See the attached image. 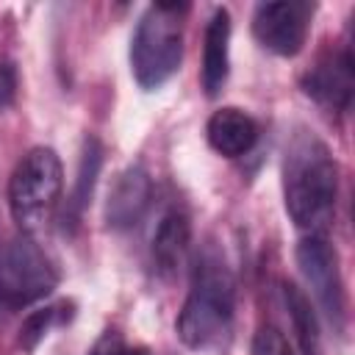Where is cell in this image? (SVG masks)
<instances>
[{
    "instance_id": "cell-17",
    "label": "cell",
    "mask_w": 355,
    "mask_h": 355,
    "mask_svg": "<svg viewBox=\"0 0 355 355\" xmlns=\"http://www.w3.org/2000/svg\"><path fill=\"white\" fill-rule=\"evenodd\" d=\"M89 355H147V352L139 349V347H128V341L116 330H105L94 341V347L89 349Z\"/></svg>"
},
{
    "instance_id": "cell-3",
    "label": "cell",
    "mask_w": 355,
    "mask_h": 355,
    "mask_svg": "<svg viewBox=\"0 0 355 355\" xmlns=\"http://www.w3.org/2000/svg\"><path fill=\"white\" fill-rule=\"evenodd\" d=\"M186 3H153L130 39V69L141 89L164 86L183 61V14Z\"/></svg>"
},
{
    "instance_id": "cell-15",
    "label": "cell",
    "mask_w": 355,
    "mask_h": 355,
    "mask_svg": "<svg viewBox=\"0 0 355 355\" xmlns=\"http://www.w3.org/2000/svg\"><path fill=\"white\" fill-rule=\"evenodd\" d=\"M64 305V302H61ZM61 305H47V308H39V311H31L25 316V322L19 324V347L25 352H33L39 347V341L50 333V327L58 322V311Z\"/></svg>"
},
{
    "instance_id": "cell-12",
    "label": "cell",
    "mask_w": 355,
    "mask_h": 355,
    "mask_svg": "<svg viewBox=\"0 0 355 355\" xmlns=\"http://www.w3.org/2000/svg\"><path fill=\"white\" fill-rule=\"evenodd\" d=\"M230 72V14L227 8H216L205 28L202 44V89L208 97H216Z\"/></svg>"
},
{
    "instance_id": "cell-11",
    "label": "cell",
    "mask_w": 355,
    "mask_h": 355,
    "mask_svg": "<svg viewBox=\"0 0 355 355\" xmlns=\"http://www.w3.org/2000/svg\"><path fill=\"white\" fill-rule=\"evenodd\" d=\"M205 133H208V144L225 158L247 155L252 150V144L258 141L255 119L250 114H244L241 108H233V105L214 111Z\"/></svg>"
},
{
    "instance_id": "cell-16",
    "label": "cell",
    "mask_w": 355,
    "mask_h": 355,
    "mask_svg": "<svg viewBox=\"0 0 355 355\" xmlns=\"http://www.w3.org/2000/svg\"><path fill=\"white\" fill-rule=\"evenodd\" d=\"M250 355H294V352H291L286 336L275 324H261L255 338H252Z\"/></svg>"
},
{
    "instance_id": "cell-2",
    "label": "cell",
    "mask_w": 355,
    "mask_h": 355,
    "mask_svg": "<svg viewBox=\"0 0 355 355\" xmlns=\"http://www.w3.org/2000/svg\"><path fill=\"white\" fill-rule=\"evenodd\" d=\"M236 311V280L216 247H202L191 269V288L178 316V336L189 349L227 344Z\"/></svg>"
},
{
    "instance_id": "cell-5",
    "label": "cell",
    "mask_w": 355,
    "mask_h": 355,
    "mask_svg": "<svg viewBox=\"0 0 355 355\" xmlns=\"http://www.w3.org/2000/svg\"><path fill=\"white\" fill-rule=\"evenodd\" d=\"M58 283V275L39 244L19 233L0 247V302L19 308L47 297Z\"/></svg>"
},
{
    "instance_id": "cell-7",
    "label": "cell",
    "mask_w": 355,
    "mask_h": 355,
    "mask_svg": "<svg viewBox=\"0 0 355 355\" xmlns=\"http://www.w3.org/2000/svg\"><path fill=\"white\" fill-rule=\"evenodd\" d=\"M313 6L302 0H280V3H261L252 14V33L275 55L291 58L305 47L308 25H311Z\"/></svg>"
},
{
    "instance_id": "cell-8",
    "label": "cell",
    "mask_w": 355,
    "mask_h": 355,
    "mask_svg": "<svg viewBox=\"0 0 355 355\" xmlns=\"http://www.w3.org/2000/svg\"><path fill=\"white\" fill-rule=\"evenodd\" d=\"M300 86L322 108L344 114L352 103V89H355V67L349 47L322 53L316 64L302 75Z\"/></svg>"
},
{
    "instance_id": "cell-13",
    "label": "cell",
    "mask_w": 355,
    "mask_h": 355,
    "mask_svg": "<svg viewBox=\"0 0 355 355\" xmlns=\"http://www.w3.org/2000/svg\"><path fill=\"white\" fill-rule=\"evenodd\" d=\"M283 302H286V311L291 316V324H294V333H297L302 355H324L319 319H316L313 305L305 297V291L300 286H294V283H283Z\"/></svg>"
},
{
    "instance_id": "cell-6",
    "label": "cell",
    "mask_w": 355,
    "mask_h": 355,
    "mask_svg": "<svg viewBox=\"0 0 355 355\" xmlns=\"http://www.w3.org/2000/svg\"><path fill=\"white\" fill-rule=\"evenodd\" d=\"M297 266L305 283L311 286L319 308L327 313L330 324H336V330H344L347 302H344V283L338 272V252L324 239V233H308L297 244Z\"/></svg>"
},
{
    "instance_id": "cell-1",
    "label": "cell",
    "mask_w": 355,
    "mask_h": 355,
    "mask_svg": "<svg viewBox=\"0 0 355 355\" xmlns=\"http://www.w3.org/2000/svg\"><path fill=\"white\" fill-rule=\"evenodd\" d=\"M338 164L330 147L300 130L291 136L283 153V200L291 222L300 230L322 233L336 214Z\"/></svg>"
},
{
    "instance_id": "cell-9",
    "label": "cell",
    "mask_w": 355,
    "mask_h": 355,
    "mask_svg": "<svg viewBox=\"0 0 355 355\" xmlns=\"http://www.w3.org/2000/svg\"><path fill=\"white\" fill-rule=\"evenodd\" d=\"M153 202V180L141 164H130L122 169L108 189L105 200V225L111 230H130L139 225Z\"/></svg>"
},
{
    "instance_id": "cell-14",
    "label": "cell",
    "mask_w": 355,
    "mask_h": 355,
    "mask_svg": "<svg viewBox=\"0 0 355 355\" xmlns=\"http://www.w3.org/2000/svg\"><path fill=\"white\" fill-rule=\"evenodd\" d=\"M100 166H103V147L94 136H86L83 141V150H80V166H78V180H75V189H72V197H69V205H67V222L69 227L78 225L83 208L89 205L92 194H94V183H97V175H100ZM64 222V225H67Z\"/></svg>"
},
{
    "instance_id": "cell-10",
    "label": "cell",
    "mask_w": 355,
    "mask_h": 355,
    "mask_svg": "<svg viewBox=\"0 0 355 355\" xmlns=\"http://www.w3.org/2000/svg\"><path fill=\"white\" fill-rule=\"evenodd\" d=\"M189 244H191V222H189L186 211L169 208L161 216V222H158V227L153 233V247H150L158 275L172 277L186 263Z\"/></svg>"
},
{
    "instance_id": "cell-4",
    "label": "cell",
    "mask_w": 355,
    "mask_h": 355,
    "mask_svg": "<svg viewBox=\"0 0 355 355\" xmlns=\"http://www.w3.org/2000/svg\"><path fill=\"white\" fill-rule=\"evenodd\" d=\"M64 189V169L61 158L53 147H33L22 155V161L14 166L8 180V205L11 216L19 225L22 233L39 230Z\"/></svg>"
},
{
    "instance_id": "cell-18",
    "label": "cell",
    "mask_w": 355,
    "mask_h": 355,
    "mask_svg": "<svg viewBox=\"0 0 355 355\" xmlns=\"http://www.w3.org/2000/svg\"><path fill=\"white\" fill-rule=\"evenodd\" d=\"M17 97V69L8 58H0V111L8 108Z\"/></svg>"
}]
</instances>
